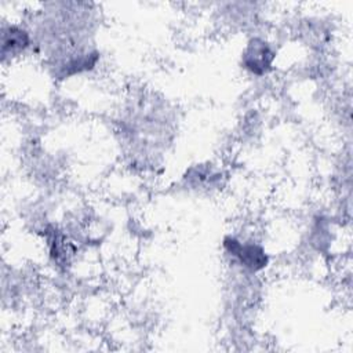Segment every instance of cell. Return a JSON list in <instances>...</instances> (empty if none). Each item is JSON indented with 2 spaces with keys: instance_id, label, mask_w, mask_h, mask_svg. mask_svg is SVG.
Returning <instances> with one entry per match:
<instances>
[{
  "instance_id": "obj_2",
  "label": "cell",
  "mask_w": 353,
  "mask_h": 353,
  "mask_svg": "<svg viewBox=\"0 0 353 353\" xmlns=\"http://www.w3.org/2000/svg\"><path fill=\"white\" fill-rule=\"evenodd\" d=\"M273 58L274 52L263 40L259 39H252L243 52L244 66L255 74L266 73L272 66Z\"/></svg>"
},
{
  "instance_id": "obj_3",
  "label": "cell",
  "mask_w": 353,
  "mask_h": 353,
  "mask_svg": "<svg viewBox=\"0 0 353 353\" xmlns=\"http://www.w3.org/2000/svg\"><path fill=\"white\" fill-rule=\"evenodd\" d=\"M3 55H6L8 51L15 52L19 50H23L29 44V36L28 33L18 28V26H8L3 30Z\"/></svg>"
},
{
  "instance_id": "obj_1",
  "label": "cell",
  "mask_w": 353,
  "mask_h": 353,
  "mask_svg": "<svg viewBox=\"0 0 353 353\" xmlns=\"http://www.w3.org/2000/svg\"><path fill=\"white\" fill-rule=\"evenodd\" d=\"M223 247L240 262L241 266L251 272L261 270L268 263V256L263 248L255 243H241L236 237L228 236L223 240Z\"/></svg>"
}]
</instances>
